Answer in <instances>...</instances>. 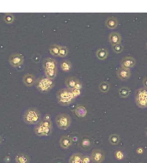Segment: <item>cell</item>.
I'll use <instances>...</instances> for the list:
<instances>
[{
    "mask_svg": "<svg viewBox=\"0 0 147 163\" xmlns=\"http://www.w3.org/2000/svg\"><path fill=\"white\" fill-rule=\"evenodd\" d=\"M118 24H119V22L115 17H108L106 19L105 25L108 29H115L118 27Z\"/></svg>",
    "mask_w": 147,
    "mask_h": 163,
    "instance_id": "ac0fdd59",
    "label": "cell"
},
{
    "mask_svg": "<svg viewBox=\"0 0 147 163\" xmlns=\"http://www.w3.org/2000/svg\"><path fill=\"white\" fill-rule=\"evenodd\" d=\"M90 157H91V161L93 163H102L105 159V154L101 150L95 149L92 150Z\"/></svg>",
    "mask_w": 147,
    "mask_h": 163,
    "instance_id": "30bf717a",
    "label": "cell"
},
{
    "mask_svg": "<svg viewBox=\"0 0 147 163\" xmlns=\"http://www.w3.org/2000/svg\"><path fill=\"white\" fill-rule=\"evenodd\" d=\"M120 65L123 68L131 70V69L135 67V65H136V59L133 58V57H131V56L124 57L120 60Z\"/></svg>",
    "mask_w": 147,
    "mask_h": 163,
    "instance_id": "8fae6325",
    "label": "cell"
},
{
    "mask_svg": "<svg viewBox=\"0 0 147 163\" xmlns=\"http://www.w3.org/2000/svg\"><path fill=\"white\" fill-rule=\"evenodd\" d=\"M145 47H146V50H147V42H146V44H145Z\"/></svg>",
    "mask_w": 147,
    "mask_h": 163,
    "instance_id": "8d00e7d4",
    "label": "cell"
},
{
    "mask_svg": "<svg viewBox=\"0 0 147 163\" xmlns=\"http://www.w3.org/2000/svg\"><path fill=\"white\" fill-rule=\"evenodd\" d=\"M96 56L99 60H105L108 56V52L105 48H99L96 53Z\"/></svg>",
    "mask_w": 147,
    "mask_h": 163,
    "instance_id": "7402d4cb",
    "label": "cell"
},
{
    "mask_svg": "<svg viewBox=\"0 0 147 163\" xmlns=\"http://www.w3.org/2000/svg\"><path fill=\"white\" fill-rule=\"evenodd\" d=\"M91 162V157L89 154H83V163Z\"/></svg>",
    "mask_w": 147,
    "mask_h": 163,
    "instance_id": "4dcf8cb0",
    "label": "cell"
},
{
    "mask_svg": "<svg viewBox=\"0 0 147 163\" xmlns=\"http://www.w3.org/2000/svg\"><path fill=\"white\" fill-rule=\"evenodd\" d=\"M79 146H80V148L83 150H85V151L90 150L92 147L91 139H90V137H88V136H84V137H83V138L81 139V141H80Z\"/></svg>",
    "mask_w": 147,
    "mask_h": 163,
    "instance_id": "2e32d148",
    "label": "cell"
},
{
    "mask_svg": "<svg viewBox=\"0 0 147 163\" xmlns=\"http://www.w3.org/2000/svg\"><path fill=\"white\" fill-rule=\"evenodd\" d=\"M110 89V84L107 82H102L99 84V90L101 93H108Z\"/></svg>",
    "mask_w": 147,
    "mask_h": 163,
    "instance_id": "4316f807",
    "label": "cell"
},
{
    "mask_svg": "<svg viewBox=\"0 0 147 163\" xmlns=\"http://www.w3.org/2000/svg\"><path fill=\"white\" fill-rule=\"evenodd\" d=\"M71 90H72V94H73V95L76 98L81 95V90H80V89H71Z\"/></svg>",
    "mask_w": 147,
    "mask_h": 163,
    "instance_id": "1f68e13d",
    "label": "cell"
},
{
    "mask_svg": "<svg viewBox=\"0 0 147 163\" xmlns=\"http://www.w3.org/2000/svg\"><path fill=\"white\" fill-rule=\"evenodd\" d=\"M64 84L67 89H82V82L80 80H78L77 77H67L64 81Z\"/></svg>",
    "mask_w": 147,
    "mask_h": 163,
    "instance_id": "ba28073f",
    "label": "cell"
},
{
    "mask_svg": "<svg viewBox=\"0 0 147 163\" xmlns=\"http://www.w3.org/2000/svg\"><path fill=\"white\" fill-rule=\"evenodd\" d=\"M2 142H3V138H2V136H0V144L2 143Z\"/></svg>",
    "mask_w": 147,
    "mask_h": 163,
    "instance_id": "e575fe53",
    "label": "cell"
},
{
    "mask_svg": "<svg viewBox=\"0 0 147 163\" xmlns=\"http://www.w3.org/2000/svg\"><path fill=\"white\" fill-rule=\"evenodd\" d=\"M53 132V123L51 121L49 115H46V117L40 121L34 128L35 134L38 136H50Z\"/></svg>",
    "mask_w": 147,
    "mask_h": 163,
    "instance_id": "6da1fadb",
    "label": "cell"
},
{
    "mask_svg": "<svg viewBox=\"0 0 147 163\" xmlns=\"http://www.w3.org/2000/svg\"><path fill=\"white\" fill-rule=\"evenodd\" d=\"M125 156H126V154H125V153L123 152V150H115V157L117 161H122V160H124Z\"/></svg>",
    "mask_w": 147,
    "mask_h": 163,
    "instance_id": "83f0119b",
    "label": "cell"
},
{
    "mask_svg": "<svg viewBox=\"0 0 147 163\" xmlns=\"http://www.w3.org/2000/svg\"><path fill=\"white\" fill-rule=\"evenodd\" d=\"M118 93H119V96L121 98H127L131 94V90H130L128 87H121L118 91Z\"/></svg>",
    "mask_w": 147,
    "mask_h": 163,
    "instance_id": "cb8c5ba5",
    "label": "cell"
},
{
    "mask_svg": "<svg viewBox=\"0 0 147 163\" xmlns=\"http://www.w3.org/2000/svg\"><path fill=\"white\" fill-rule=\"evenodd\" d=\"M108 142L112 145H118L120 142V136L118 134H112L108 137Z\"/></svg>",
    "mask_w": 147,
    "mask_h": 163,
    "instance_id": "d4e9b609",
    "label": "cell"
},
{
    "mask_svg": "<svg viewBox=\"0 0 147 163\" xmlns=\"http://www.w3.org/2000/svg\"><path fill=\"white\" fill-rule=\"evenodd\" d=\"M145 135H146V136H147V129H146V131H145Z\"/></svg>",
    "mask_w": 147,
    "mask_h": 163,
    "instance_id": "d590c367",
    "label": "cell"
},
{
    "mask_svg": "<svg viewBox=\"0 0 147 163\" xmlns=\"http://www.w3.org/2000/svg\"><path fill=\"white\" fill-rule=\"evenodd\" d=\"M68 53H69L68 48H67L66 46H64V45H61V46H60V55H59V57H60V58H65V57L68 55Z\"/></svg>",
    "mask_w": 147,
    "mask_h": 163,
    "instance_id": "f1b7e54d",
    "label": "cell"
},
{
    "mask_svg": "<svg viewBox=\"0 0 147 163\" xmlns=\"http://www.w3.org/2000/svg\"><path fill=\"white\" fill-rule=\"evenodd\" d=\"M116 75L117 77L119 78V80L121 81H127L129 78L131 77V71L127 70V69H125L123 67H119L117 71H116Z\"/></svg>",
    "mask_w": 147,
    "mask_h": 163,
    "instance_id": "7c38bea8",
    "label": "cell"
},
{
    "mask_svg": "<svg viewBox=\"0 0 147 163\" xmlns=\"http://www.w3.org/2000/svg\"><path fill=\"white\" fill-rule=\"evenodd\" d=\"M136 153H137L138 154H139V155L144 154V149H143L142 147H138V149L136 150Z\"/></svg>",
    "mask_w": 147,
    "mask_h": 163,
    "instance_id": "d6a6232c",
    "label": "cell"
},
{
    "mask_svg": "<svg viewBox=\"0 0 147 163\" xmlns=\"http://www.w3.org/2000/svg\"><path fill=\"white\" fill-rule=\"evenodd\" d=\"M121 35L117 32H112L108 35V42L112 46L121 44Z\"/></svg>",
    "mask_w": 147,
    "mask_h": 163,
    "instance_id": "4fadbf2b",
    "label": "cell"
},
{
    "mask_svg": "<svg viewBox=\"0 0 147 163\" xmlns=\"http://www.w3.org/2000/svg\"><path fill=\"white\" fill-rule=\"evenodd\" d=\"M56 125L60 130H67L72 125V118L66 113H60L55 118Z\"/></svg>",
    "mask_w": 147,
    "mask_h": 163,
    "instance_id": "52a82bcc",
    "label": "cell"
},
{
    "mask_svg": "<svg viewBox=\"0 0 147 163\" xmlns=\"http://www.w3.org/2000/svg\"><path fill=\"white\" fill-rule=\"evenodd\" d=\"M135 103L139 108L147 107V89L140 88L135 94Z\"/></svg>",
    "mask_w": 147,
    "mask_h": 163,
    "instance_id": "8992f818",
    "label": "cell"
},
{
    "mask_svg": "<svg viewBox=\"0 0 147 163\" xmlns=\"http://www.w3.org/2000/svg\"><path fill=\"white\" fill-rule=\"evenodd\" d=\"M73 140L72 138L69 136H63L60 137V147L64 150H68L70 147L72 145Z\"/></svg>",
    "mask_w": 147,
    "mask_h": 163,
    "instance_id": "9a60e30c",
    "label": "cell"
},
{
    "mask_svg": "<svg viewBox=\"0 0 147 163\" xmlns=\"http://www.w3.org/2000/svg\"><path fill=\"white\" fill-rule=\"evenodd\" d=\"M16 163H29L30 162V158L28 154L25 153H19L17 154L15 158Z\"/></svg>",
    "mask_w": 147,
    "mask_h": 163,
    "instance_id": "d6986e66",
    "label": "cell"
},
{
    "mask_svg": "<svg viewBox=\"0 0 147 163\" xmlns=\"http://www.w3.org/2000/svg\"><path fill=\"white\" fill-rule=\"evenodd\" d=\"M56 97L59 104L61 106H68L73 102V100L76 99L72 92L69 89H61L57 92Z\"/></svg>",
    "mask_w": 147,
    "mask_h": 163,
    "instance_id": "277c9868",
    "label": "cell"
},
{
    "mask_svg": "<svg viewBox=\"0 0 147 163\" xmlns=\"http://www.w3.org/2000/svg\"><path fill=\"white\" fill-rule=\"evenodd\" d=\"M54 85H55V83H54L53 80H51L45 76L39 77L36 80V83H35L37 90L42 94L48 93L49 91L53 89Z\"/></svg>",
    "mask_w": 147,
    "mask_h": 163,
    "instance_id": "5b68a950",
    "label": "cell"
},
{
    "mask_svg": "<svg viewBox=\"0 0 147 163\" xmlns=\"http://www.w3.org/2000/svg\"><path fill=\"white\" fill-rule=\"evenodd\" d=\"M3 20L6 24H12L15 22V16L13 14L6 13L3 16Z\"/></svg>",
    "mask_w": 147,
    "mask_h": 163,
    "instance_id": "484cf974",
    "label": "cell"
},
{
    "mask_svg": "<svg viewBox=\"0 0 147 163\" xmlns=\"http://www.w3.org/2000/svg\"><path fill=\"white\" fill-rule=\"evenodd\" d=\"M42 66L44 69L45 77L51 80L55 79L58 75V63L53 58H45L42 61Z\"/></svg>",
    "mask_w": 147,
    "mask_h": 163,
    "instance_id": "7a4b0ae2",
    "label": "cell"
},
{
    "mask_svg": "<svg viewBox=\"0 0 147 163\" xmlns=\"http://www.w3.org/2000/svg\"><path fill=\"white\" fill-rule=\"evenodd\" d=\"M23 119L27 125H37L42 120V113L36 107H29L23 113Z\"/></svg>",
    "mask_w": 147,
    "mask_h": 163,
    "instance_id": "3957f363",
    "label": "cell"
},
{
    "mask_svg": "<svg viewBox=\"0 0 147 163\" xmlns=\"http://www.w3.org/2000/svg\"><path fill=\"white\" fill-rule=\"evenodd\" d=\"M60 46L61 45H58V44H52L49 46V53H51V55H53V57H59Z\"/></svg>",
    "mask_w": 147,
    "mask_h": 163,
    "instance_id": "603a6c76",
    "label": "cell"
},
{
    "mask_svg": "<svg viewBox=\"0 0 147 163\" xmlns=\"http://www.w3.org/2000/svg\"><path fill=\"white\" fill-rule=\"evenodd\" d=\"M143 85H144V88L147 89V77H145L144 80H143Z\"/></svg>",
    "mask_w": 147,
    "mask_h": 163,
    "instance_id": "836d02e7",
    "label": "cell"
},
{
    "mask_svg": "<svg viewBox=\"0 0 147 163\" xmlns=\"http://www.w3.org/2000/svg\"><path fill=\"white\" fill-rule=\"evenodd\" d=\"M140 163H143V162H140Z\"/></svg>",
    "mask_w": 147,
    "mask_h": 163,
    "instance_id": "74e56055",
    "label": "cell"
},
{
    "mask_svg": "<svg viewBox=\"0 0 147 163\" xmlns=\"http://www.w3.org/2000/svg\"><path fill=\"white\" fill-rule=\"evenodd\" d=\"M23 82L25 86L32 87L36 83V78L32 74L27 73L23 77Z\"/></svg>",
    "mask_w": 147,
    "mask_h": 163,
    "instance_id": "5bb4252c",
    "label": "cell"
},
{
    "mask_svg": "<svg viewBox=\"0 0 147 163\" xmlns=\"http://www.w3.org/2000/svg\"><path fill=\"white\" fill-rule=\"evenodd\" d=\"M112 50L113 52L115 53H121L123 50H124V46L121 45V44H119V45H113L112 46Z\"/></svg>",
    "mask_w": 147,
    "mask_h": 163,
    "instance_id": "f546056e",
    "label": "cell"
},
{
    "mask_svg": "<svg viewBox=\"0 0 147 163\" xmlns=\"http://www.w3.org/2000/svg\"><path fill=\"white\" fill-rule=\"evenodd\" d=\"M69 163H83V154L74 153L69 159Z\"/></svg>",
    "mask_w": 147,
    "mask_h": 163,
    "instance_id": "44dd1931",
    "label": "cell"
},
{
    "mask_svg": "<svg viewBox=\"0 0 147 163\" xmlns=\"http://www.w3.org/2000/svg\"><path fill=\"white\" fill-rule=\"evenodd\" d=\"M9 63L12 67L17 68L24 63V57L21 53H14L9 56Z\"/></svg>",
    "mask_w": 147,
    "mask_h": 163,
    "instance_id": "9c48e42d",
    "label": "cell"
},
{
    "mask_svg": "<svg viewBox=\"0 0 147 163\" xmlns=\"http://www.w3.org/2000/svg\"><path fill=\"white\" fill-rule=\"evenodd\" d=\"M74 113L78 118H84L87 115V109L83 105H78L74 111Z\"/></svg>",
    "mask_w": 147,
    "mask_h": 163,
    "instance_id": "e0dca14e",
    "label": "cell"
},
{
    "mask_svg": "<svg viewBox=\"0 0 147 163\" xmlns=\"http://www.w3.org/2000/svg\"><path fill=\"white\" fill-rule=\"evenodd\" d=\"M60 69L64 72H69V71H71V70L72 69V63L70 62L69 60L64 59L63 61H61V63H60Z\"/></svg>",
    "mask_w": 147,
    "mask_h": 163,
    "instance_id": "ffe728a7",
    "label": "cell"
}]
</instances>
